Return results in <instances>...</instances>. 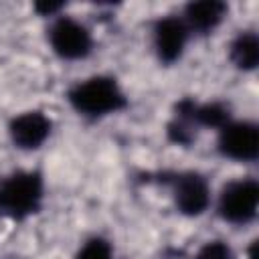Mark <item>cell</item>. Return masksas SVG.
<instances>
[{
    "label": "cell",
    "mask_w": 259,
    "mask_h": 259,
    "mask_svg": "<svg viewBox=\"0 0 259 259\" xmlns=\"http://www.w3.org/2000/svg\"><path fill=\"white\" fill-rule=\"evenodd\" d=\"M67 101L71 107L85 117L97 119L127 107V97L119 83L109 75H93L77 81L67 91Z\"/></svg>",
    "instance_id": "cell-1"
},
{
    "label": "cell",
    "mask_w": 259,
    "mask_h": 259,
    "mask_svg": "<svg viewBox=\"0 0 259 259\" xmlns=\"http://www.w3.org/2000/svg\"><path fill=\"white\" fill-rule=\"evenodd\" d=\"M45 198V178L38 170H18L0 180V214L24 221L36 214Z\"/></svg>",
    "instance_id": "cell-2"
},
{
    "label": "cell",
    "mask_w": 259,
    "mask_h": 259,
    "mask_svg": "<svg viewBox=\"0 0 259 259\" xmlns=\"http://www.w3.org/2000/svg\"><path fill=\"white\" fill-rule=\"evenodd\" d=\"M49 45L63 61L87 59L93 51L91 30L73 16H57L49 26Z\"/></svg>",
    "instance_id": "cell-3"
},
{
    "label": "cell",
    "mask_w": 259,
    "mask_h": 259,
    "mask_svg": "<svg viewBox=\"0 0 259 259\" xmlns=\"http://www.w3.org/2000/svg\"><path fill=\"white\" fill-rule=\"evenodd\" d=\"M259 184L255 178H239L223 186L219 196V217L231 225H247L257 217Z\"/></svg>",
    "instance_id": "cell-4"
},
{
    "label": "cell",
    "mask_w": 259,
    "mask_h": 259,
    "mask_svg": "<svg viewBox=\"0 0 259 259\" xmlns=\"http://www.w3.org/2000/svg\"><path fill=\"white\" fill-rule=\"evenodd\" d=\"M168 176L170 178H164V182L172 186V196L178 212L184 217H200L210 204L208 180L194 170L174 172Z\"/></svg>",
    "instance_id": "cell-5"
},
{
    "label": "cell",
    "mask_w": 259,
    "mask_h": 259,
    "mask_svg": "<svg viewBox=\"0 0 259 259\" xmlns=\"http://www.w3.org/2000/svg\"><path fill=\"white\" fill-rule=\"evenodd\" d=\"M219 152L237 162H255L259 156V127L247 119H231L219 130Z\"/></svg>",
    "instance_id": "cell-6"
},
{
    "label": "cell",
    "mask_w": 259,
    "mask_h": 259,
    "mask_svg": "<svg viewBox=\"0 0 259 259\" xmlns=\"http://www.w3.org/2000/svg\"><path fill=\"white\" fill-rule=\"evenodd\" d=\"M190 30L184 24L182 16H162L154 22L152 28V42H154V51L160 63L164 65H174L176 61H180L186 42H188Z\"/></svg>",
    "instance_id": "cell-7"
},
{
    "label": "cell",
    "mask_w": 259,
    "mask_h": 259,
    "mask_svg": "<svg viewBox=\"0 0 259 259\" xmlns=\"http://www.w3.org/2000/svg\"><path fill=\"white\" fill-rule=\"evenodd\" d=\"M53 121L38 109L22 111L8 123V136L18 150H38L51 136Z\"/></svg>",
    "instance_id": "cell-8"
},
{
    "label": "cell",
    "mask_w": 259,
    "mask_h": 259,
    "mask_svg": "<svg viewBox=\"0 0 259 259\" xmlns=\"http://www.w3.org/2000/svg\"><path fill=\"white\" fill-rule=\"evenodd\" d=\"M174 115L190 123L196 132L198 127H217L221 130L227 121H231V109L223 101H206L198 103L190 97H184L176 101Z\"/></svg>",
    "instance_id": "cell-9"
},
{
    "label": "cell",
    "mask_w": 259,
    "mask_h": 259,
    "mask_svg": "<svg viewBox=\"0 0 259 259\" xmlns=\"http://www.w3.org/2000/svg\"><path fill=\"white\" fill-rule=\"evenodd\" d=\"M227 10L229 6L221 0H196L184 6L182 20L188 26L190 34H208L223 22Z\"/></svg>",
    "instance_id": "cell-10"
},
{
    "label": "cell",
    "mask_w": 259,
    "mask_h": 259,
    "mask_svg": "<svg viewBox=\"0 0 259 259\" xmlns=\"http://www.w3.org/2000/svg\"><path fill=\"white\" fill-rule=\"evenodd\" d=\"M229 59L239 71H255L259 65V36L253 30H241L229 45Z\"/></svg>",
    "instance_id": "cell-11"
},
{
    "label": "cell",
    "mask_w": 259,
    "mask_h": 259,
    "mask_svg": "<svg viewBox=\"0 0 259 259\" xmlns=\"http://www.w3.org/2000/svg\"><path fill=\"white\" fill-rule=\"evenodd\" d=\"M75 259H115V257H113V247L107 239L91 237L81 245Z\"/></svg>",
    "instance_id": "cell-12"
},
{
    "label": "cell",
    "mask_w": 259,
    "mask_h": 259,
    "mask_svg": "<svg viewBox=\"0 0 259 259\" xmlns=\"http://www.w3.org/2000/svg\"><path fill=\"white\" fill-rule=\"evenodd\" d=\"M166 136H168V140H170L172 144L186 148V146H190V144L196 140V130H194L190 123H186L184 119L172 115V119H170L168 125H166Z\"/></svg>",
    "instance_id": "cell-13"
},
{
    "label": "cell",
    "mask_w": 259,
    "mask_h": 259,
    "mask_svg": "<svg viewBox=\"0 0 259 259\" xmlns=\"http://www.w3.org/2000/svg\"><path fill=\"white\" fill-rule=\"evenodd\" d=\"M194 259H237L233 249L225 241H206L194 255Z\"/></svg>",
    "instance_id": "cell-14"
},
{
    "label": "cell",
    "mask_w": 259,
    "mask_h": 259,
    "mask_svg": "<svg viewBox=\"0 0 259 259\" xmlns=\"http://www.w3.org/2000/svg\"><path fill=\"white\" fill-rule=\"evenodd\" d=\"M63 2H47V0H42V2H36L34 4V10L40 14V16H55L57 18V14L63 10Z\"/></svg>",
    "instance_id": "cell-15"
},
{
    "label": "cell",
    "mask_w": 259,
    "mask_h": 259,
    "mask_svg": "<svg viewBox=\"0 0 259 259\" xmlns=\"http://www.w3.org/2000/svg\"><path fill=\"white\" fill-rule=\"evenodd\" d=\"M247 257H249V259H257V239L251 243V247H249V251H247Z\"/></svg>",
    "instance_id": "cell-16"
}]
</instances>
